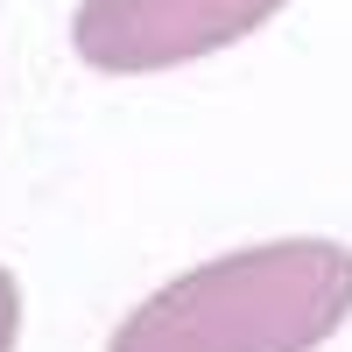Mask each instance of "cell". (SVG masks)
I'll return each instance as SVG.
<instances>
[{"mask_svg": "<svg viewBox=\"0 0 352 352\" xmlns=\"http://www.w3.org/2000/svg\"><path fill=\"white\" fill-rule=\"evenodd\" d=\"M345 317V240H261L141 296L106 352H317Z\"/></svg>", "mask_w": 352, "mask_h": 352, "instance_id": "obj_1", "label": "cell"}, {"mask_svg": "<svg viewBox=\"0 0 352 352\" xmlns=\"http://www.w3.org/2000/svg\"><path fill=\"white\" fill-rule=\"evenodd\" d=\"M14 338H21V289L0 268V352H14Z\"/></svg>", "mask_w": 352, "mask_h": 352, "instance_id": "obj_3", "label": "cell"}, {"mask_svg": "<svg viewBox=\"0 0 352 352\" xmlns=\"http://www.w3.org/2000/svg\"><path fill=\"white\" fill-rule=\"evenodd\" d=\"M289 0H78L71 50L106 78L176 71L268 28Z\"/></svg>", "mask_w": 352, "mask_h": 352, "instance_id": "obj_2", "label": "cell"}]
</instances>
